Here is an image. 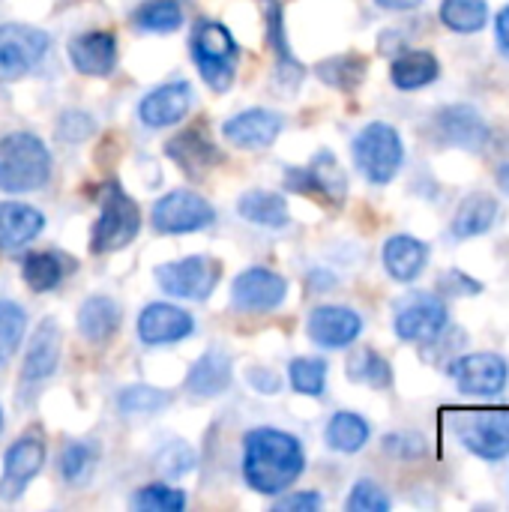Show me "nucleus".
<instances>
[{
    "label": "nucleus",
    "mask_w": 509,
    "mask_h": 512,
    "mask_svg": "<svg viewBox=\"0 0 509 512\" xmlns=\"http://www.w3.org/2000/svg\"><path fill=\"white\" fill-rule=\"evenodd\" d=\"M306 468L303 444L282 429H252L243 438V480L258 495H282Z\"/></svg>",
    "instance_id": "obj_1"
},
{
    "label": "nucleus",
    "mask_w": 509,
    "mask_h": 512,
    "mask_svg": "<svg viewBox=\"0 0 509 512\" xmlns=\"http://www.w3.org/2000/svg\"><path fill=\"white\" fill-rule=\"evenodd\" d=\"M51 177V153L33 132L0 135V189L36 192Z\"/></svg>",
    "instance_id": "obj_2"
},
{
    "label": "nucleus",
    "mask_w": 509,
    "mask_h": 512,
    "mask_svg": "<svg viewBox=\"0 0 509 512\" xmlns=\"http://www.w3.org/2000/svg\"><path fill=\"white\" fill-rule=\"evenodd\" d=\"M99 219L90 234V252L93 255H108L123 246H129L141 228V210L138 204L111 180L102 186L99 195Z\"/></svg>",
    "instance_id": "obj_3"
},
{
    "label": "nucleus",
    "mask_w": 509,
    "mask_h": 512,
    "mask_svg": "<svg viewBox=\"0 0 509 512\" xmlns=\"http://www.w3.org/2000/svg\"><path fill=\"white\" fill-rule=\"evenodd\" d=\"M354 162L369 183H390L405 165V141L390 123H369L354 138Z\"/></svg>",
    "instance_id": "obj_4"
},
{
    "label": "nucleus",
    "mask_w": 509,
    "mask_h": 512,
    "mask_svg": "<svg viewBox=\"0 0 509 512\" xmlns=\"http://www.w3.org/2000/svg\"><path fill=\"white\" fill-rule=\"evenodd\" d=\"M192 60L201 72V78L225 93L237 75V63H240V48L234 42V36L228 33L225 24L219 21H201L192 33Z\"/></svg>",
    "instance_id": "obj_5"
},
{
    "label": "nucleus",
    "mask_w": 509,
    "mask_h": 512,
    "mask_svg": "<svg viewBox=\"0 0 509 512\" xmlns=\"http://www.w3.org/2000/svg\"><path fill=\"white\" fill-rule=\"evenodd\" d=\"M453 432L462 447L483 462H504L509 456V411H462L453 417Z\"/></svg>",
    "instance_id": "obj_6"
},
{
    "label": "nucleus",
    "mask_w": 509,
    "mask_h": 512,
    "mask_svg": "<svg viewBox=\"0 0 509 512\" xmlns=\"http://www.w3.org/2000/svg\"><path fill=\"white\" fill-rule=\"evenodd\" d=\"M447 375L456 381L462 396L495 399L507 390L509 363L495 351H477V354H465L453 360Z\"/></svg>",
    "instance_id": "obj_7"
},
{
    "label": "nucleus",
    "mask_w": 509,
    "mask_h": 512,
    "mask_svg": "<svg viewBox=\"0 0 509 512\" xmlns=\"http://www.w3.org/2000/svg\"><path fill=\"white\" fill-rule=\"evenodd\" d=\"M222 276V264L210 255H192L174 264H162L156 270V282L165 294L180 300H207Z\"/></svg>",
    "instance_id": "obj_8"
},
{
    "label": "nucleus",
    "mask_w": 509,
    "mask_h": 512,
    "mask_svg": "<svg viewBox=\"0 0 509 512\" xmlns=\"http://www.w3.org/2000/svg\"><path fill=\"white\" fill-rule=\"evenodd\" d=\"M51 36L27 24H0V84L18 81L39 66Z\"/></svg>",
    "instance_id": "obj_9"
},
{
    "label": "nucleus",
    "mask_w": 509,
    "mask_h": 512,
    "mask_svg": "<svg viewBox=\"0 0 509 512\" xmlns=\"http://www.w3.org/2000/svg\"><path fill=\"white\" fill-rule=\"evenodd\" d=\"M150 219H153V228L159 234H192V231L210 228L216 219V210L198 192L174 189L156 201Z\"/></svg>",
    "instance_id": "obj_10"
},
{
    "label": "nucleus",
    "mask_w": 509,
    "mask_h": 512,
    "mask_svg": "<svg viewBox=\"0 0 509 512\" xmlns=\"http://www.w3.org/2000/svg\"><path fill=\"white\" fill-rule=\"evenodd\" d=\"M450 327V309L435 294H411L399 309L393 330L402 342H435Z\"/></svg>",
    "instance_id": "obj_11"
},
{
    "label": "nucleus",
    "mask_w": 509,
    "mask_h": 512,
    "mask_svg": "<svg viewBox=\"0 0 509 512\" xmlns=\"http://www.w3.org/2000/svg\"><path fill=\"white\" fill-rule=\"evenodd\" d=\"M432 132L441 144L447 147H459L468 153H480L486 150V144L492 141V129L483 120V114L465 102L447 105L435 114L432 120Z\"/></svg>",
    "instance_id": "obj_12"
},
{
    "label": "nucleus",
    "mask_w": 509,
    "mask_h": 512,
    "mask_svg": "<svg viewBox=\"0 0 509 512\" xmlns=\"http://www.w3.org/2000/svg\"><path fill=\"white\" fill-rule=\"evenodd\" d=\"M285 186L300 195H318L321 201H330V204H342L348 195L345 171L330 150H321L309 168H288Z\"/></svg>",
    "instance_id": "obj_13"
},
{
    "label": "nucleus",
    "mask_w": 509,
    "mask_h": 512,
    "mask_svg": "<svg viewBox=\"0 0 509 512\" xmlns=\"http://www.w3.org/2000/svg\"><path fill=\"white\" fill-rule=\"evenodd\" d=\"M288 282L276 270L252 267L240 273L231 285V303L240 312H273L285 303Z\"/></svg>",
    "instance_id": "obj_14"
},
{
    "label": "nucleus",
    "mask_w": 509,
    "mask_h": 512,
    "mask_svg": "<svg viewBox=\"0 0 509 512\" xmlns=\"http://www.w3.org/2000/svg\"><path fill=\"white\" fill-rule=\"evenodd\" d=\"M195 105V90L189 81H168L159 84L156 90H150L141 105H138V117L144 126L150 129H165L180 123Z\"/></svg>",
    "instance_id": "obj_15"
},
{
    "label": "nucleus",
    "mask_w": 509,
    "mask_h": 512,
    "mask_svg": "<svg viewBox=\"0 0 509 512\" xmlns=\"http://www.w3.org/2000/svg\"><path fill=\"white\" fill-rule=\"evenodd\" d=\"M195 333V321L189 312H183L180 306L171 303H150L147 309H141L138 315V339L147 348H162V345H174L183 342Z\"/></svg>",
    "instance_id": "obj_16"
},
{
    "label": "nucleus",
    "mask_w": 509,
    "mask_h": 512,
    "mask_svg": "<svg viewBox=\"0 0 509 512\" xmlns=\"http://www.w3.org/2000/svg\"><path fill=\"white\" fill-rule=\"evenodd\" d=\"M360 333H363V318L348 306H318L309 315V339L318 348L327 351L348 348L360 339Z\"/></svg>",
    "instance_id": "obj_17"
},
{
    "label": "nucleus",
    "mask_w": 509,
    "mask_h": 512,
    "mask_svg": "<svg viewBox=\"0 0 509 512\" xmlns=\"http://www.w3.org/2000/svg\"><path fill=\"white\" fill-rule=\"evenodd\" d=\"M42 462H45V447L42 441L36 438H18L9 450H6V459H3V474H0V498L3 501H15L27 483L42 471Z\"/></svg>",
    "instance_id": "obj_18"
},
{
    "label": "nucleus",
    "mask_w": 509,
    "mask_h": 512,
    "mask_svg": "<svg viewBox=\"0 0 509 512\" xmlns=\"http://www.w3.org/2000/svg\"><path fill=\"white\" fill-rule=\"evenodd\" d=\"M282 126H285L282 114H276L270 108H249V111H240L231 120H225L222 135L240 150H261L276 141Z\"/></svg>",
    "instance_id": "obj_19"
},
{
    "label": "nucleus",
    "mask_w": 509,
    "mask_h": 512,
    "mask_svg": "<svg viewBox=\"0 0 509 512\" xmlns=\"http://www.w3.org/2000/svg\"><path fill=\"white\" fill-rule=\"evenodd\" d=\"M69 51V63L81 72V75H93V78H105L114 72L117 66V39L108 30H87L69 39L66 45Z\"/></svg>",
    "instance_id": "obj_20"
},
{
    "label": "nucleus",
    "mask_w": 509,
    "mask_h": 512,
    "mask_svg": "<svg viewBox=\"0 0 509 512\" xmlns=\"http://www.w3.org/2000/svg\"><path fill=\"white\" fill-rule=\"evenodd\" d=\"M168 159L177 162V168L183 174H189L192 180H201L207 171H213L222 162V150L201 132V129H183L177 132L168 144H165Z\"/></svg>",
    "instance_id": "obj_21"
},
{
    "label": "nucleus",
    "mask_w": 509,
    "mask_h": 512,
    "mask_svg": "<svg viewBox=\"0 0 509 512\" xmlns=\"http://www.w3.org/2000/svg\"><path fill=\"white\" fill-rule=\"evenodd\" d=\"M228 387H231V357L219 348L204 351L186 375V390L192 399H216Z\"/></svg>",
    "instance_id": "obj_22"
},
{
    "label": "nucleus",
    "mask_w": 509,
    "mask_h": 512,
    "mask_svg": "<svg viewBox=\"0 0 509 512\" xmlns=\"http://www.w3.org/2000/svg\"><path fill=\"white\" fill-rule=\"evenodd\" d=\"M426 264H429V246L423 240L411 234H396L384 243V267L390 279L408 285L423 276Z\"/></svg>",
    "instance_id": "obj_23"
},
{
    "label": "nucleus",
    "mask_w": 509,
    "mask_h": 512,
    "mask_svg": "<svg viewBox=\"0 0 509 512\" xmlns=\"http://www.w3.org/2000/svg\"><path fill=\"white\" fill-rule=\"evenodd\" d=\"M57 363H60V327L51 318H45L30 336L24 354V381L51 378L57 372Z\"/></svg>",
    "instance_id": "obj_24"
},
{
    "label": "nucleus",
    "mask_w": 509,
    "mask_h": 512,
    "mask_svg": "<svg viewBox=\"0 0 509 512\" xmlns=\"http://www.w3.org/2000/svg\"><path fill=\"white\" fill-rule=\"evenodd\" d=\"M498 216H501L498 198H495V195H486V192H474V195H468V198L459 204V210H456V216H453V225H450V234H453L456 240L483 237V234H489V231L495 228Z\"/></svg>",
    "instance_id": "obj_25"
},
{
    "label": "nucleus",
    "mask_w": 509,
    "mask_h": 512,
    "mask_svg": "<svg viewBox=\"0 0 509 512\" xmlns=\"http://www.w3.org/2000/svg\"><path fill=\"white\" fill-rule=\"evenodd\" d=\"M45 228V216L18 201H0V249H18L36 240Z\"/></svg>",
    "instance_id": "obj_26"
},
{
    "label": "nucleus",
    "mask_w": 509,
    "mask_h": 512,
    "mask_svg": "<svg viewBox=\"0 0 509 512\" xmlns=\"http://www.w3.org/2000/svg\"><path fill=\"white\" fill-rule=\"evenodd\" d=\"M120 321H123L120 303L111 297H102V294L87 297L78 309V330L93 345H105L120 330Z\"/></svg>",
    "instance_id": "obj_27"
},
{
    "label": "nucleus",
    "mask_w": 509,
    "mask_h": 512,
    "mask_svg": "<svg viewBox=\"0 0 509 512\" xmlns=\"http://www.w3.org/2000/svg\"><path fill=\"white\" fill-rule=\"evenodd\" d=\"M441 75V63L432 51H402L396 54L393 66H390V78L399 90H423L429 84H435Z\"/></svg>",
    "instance_id": "obj_28"
},
{
    "label": "nucleus",
    "mask_w": 509,
    "mask_h": 512,
    "mask_svg": "<svg viewBox=\"0 0 509 512\" xmlns=\"http://www.w3.org/2000/svg\"><path fill=\"white\" fill-rule=\"evenodd\" d=\"M237 213L261 228H285L291 213H288V201L279 192H267V189H252L240 198Z\"/></svg>",
    "instance_id": "obj_29"
},
{
    "label": "nucleus",
    "mask_w": 509,
    "mask_h": 512,
    "mask_svg": "<svg viewBox=\"0 0 509 512\" xmlns=\"http://www.w3.org/2000/svg\"><path fill=\"white\" fill-rule=\"evenodd\" d=\"M369 435H372L369 423H366L360 414H354V411H339V414H333L330 423H327V432H324L330 450L348 453V456H351V453H360V450L369 444Z\"/></svg>",
    "instance_id": "obj_30"
},
{
    "label": "nucleus",
    "mask_w": 509,
    "mask_h": 512,
    "mask_svg": "<svg viewBox=\"0 0 509 512\" xmlns=\"http://www.w3.org/2000/svg\"><path fill=\"white\" fill-rule=\"evenodd\" d=\"M438 15L447 30L471 36L489 24V3L486 0H441Z\"/></svg>",
    "instance_id": "obj_31"
},
{
    "label": "nucleus",
    "mask_w": 509,
    "mask_h": 512,
    "mask_svg": "<svg viewBox=\"0 0 509 512\" xmlns=\"http://www.w3.org/2000/svg\"><path fill=\"white\" fill-rule=\"evenodd\" d=\"M366 69H369V63H366V57H360V54L327 57V60H321V63L315 66V72H318V78H321L324 84H330V87H336V90H345V93H351V90H357V87L363 84Z\"/></svg>",
    "instance_id": "obj_32"
},
{
    "label": "nucleus",
    "mask_w": 509,
    "mask_h": 512,
    "mask_svg": "<svg viewBox=\"0 0 509 512\" xmlns=\"http://www.w3.org/2000/svg\"><path fill=\"white\" fill-rule=\"evenodd\" d=\"M96 462H99V450L87 441H69L60 453V477L66 486L72 489H81L90 483L93 471H96Z\"/></svg>",
    "instance_id": "obj_33"
},
{
    "label": "nucleus",
    "mask_w": 509,
    "mask_h": 512,
    "mask_svg": "<svg viewBox=\"0 0 509 512\" xmlns=\"http://www.w3.org/2000/svg\"><path fill=\"white\" fill-rule=\"evenodd\" d=\"M21 279L33 294H45L60 285L63 279V261L57 252H30L21 261Z\"/></svg>",
    "instance_id": "obj_34"
},
{
    "label": "nucleus",
    "mask_w": 509,
    "mask_h": 512,
    "mask_svg": "<svg viewBox=\"0 0 509 512\" xmlns=\"http://www.w3.org/2000/svg\"><path fill=\"white\" fill-rule=\"evenodd\" d=\"M348 378L357 381V384H366V387H375V390H387L393 384V369L390 363L372 351V348H360L351 360H348Z\"/></svg>",
    "instance_id": "obj_35"
},
{
    "label": "nucleus",
    "mask_w": 509,
    "mask_h": 512,
    "mask_svg": "<svg viewBox=\"0 0 509 512\" xmlns=\"http://www.w3.org/2000/svg\"><path fill=\"white\" fill-rule=\"evenodd\" d=\"M267 12H264V18H267V45L276 51V57H279V66H282V72L285 75H291L294 81L303 75V66L297 63V57H294V51L288 48V39H285V18H282V6L276 3V0H267V6H264Z\"/></svg>",
    "instance_id": "obj_36"
},
{
    "label": "nucleus",
    "mask_w": 509,
    "mask_h": 512,
    "mask_svg": "<svg viewBox=\"0 0 509 512\" xmlns=\"http://www.w3.org/2000/svg\"><path fill=\"white\" fill-rule=\"evenodd\" d=\"M183 24V9L177 0H147L135 9V27L147 33H171Z\"/></svg>",
    "instance_id": "obj_37"
},
{
    "label": "nucleus",
    "mask_w": 509,
    "mask_h": 512,
    "mask_svg": "<svg viewBox=\"0 0 509 512\" xmlns=\"http://www.w3.org/2000/svg\"><path fill=\"white\" fill-rule=\"evenodd\" d=\"M288 378L300 396L318 399V396H324V387H327V363L315 360V357H297L288 366Z\"/></svg>",
    "instance_id": "obj_38"
},
{
    "label": "nucleus",
    "mask_w": 509,
    "mask_h": 512,
    "mask_svg": "<svg viewBox=\"0 0 509 512\" xmlns=\"http://www.w3.org/2000/svg\"><path fill=\"white\" fill-rule=\"evenodd\" d=\"M24 330H27V312L12 300H0V366L12 360V354L24 339Z\"/></svg>",
    "instance_id": "obj_39"
},
{
    "label": "nucleus",
    "mask_w": 509,
    "mask_h": 512,
    "mask_svg": "<svg viewBox=\"0 0 509 512\" xmlns=\"http://www.w3.org/2000/svg\"><path fill=\"white\" fill-rule=\"evenodd\" d=\"M117 405H120V411H126V414H156V411H162V408L171 405V393L156 390V387L135 384V387L120 390Z\"/></svg>",
    "instance_id": "obj_40"
},
{
    "label": "nucleus",
    "mask_w": 509,
    "mask_h": 512,
    "mask_svg": "<svg viewBox=\"0 0 509 512\" xmlns=\"http://www.w3.org/2000/svg\"><path fill=\"white\" fill-rule=\"evenodd\" d=\"M186 507V495L171 486H144L132 495V510L138 512H180Z\"/></svg>",
    "instance_id": "obj_41"
},
{
    "label": "nucleus",
    "mask_w": 509,
    "mask_h": 512,
    "mask_svg": "<svg viewBox=\"0 0 509 512\" xmlns=\"http://www.w3.org/2000/svg\"><path fill=\"white\" fill-rule=\"evenodd\" d=\"M345 507H348V512H387L390 510V498L375 480H360L351 489Z\"/></svg>",
    "instance_id": "obj_42"
},
{
    "label": "nucleus",
    "mask_w": 509,
    "mask_h": 512,
    "mask_svg": "<svg viewBox=\"0 0 509 512\" xmlns=\"http://www.w3.org/2000/svg\"><path fill=\"white\" fill-rule=\"evenodd\" d=\"M96 132V120L87 114V111H66L60 120H57V138L66 141V144H78L84 138H90Z\"/></svg>",
    "instance_id": "obj_43"
},
{
    "label": "nucleus",
    "mask_w": 509,
    "mask_h": 512,
    "mask_svg": "<svg viewBox=\"0 0 509 512\" xmlns=\"http://www.w3.org/2000/svg\"><path fill=\"white\" fill-rule=\"evenodd\" d=\"M438 288L444 291V297H471V294H480L483 291V285L477 279H471L468 273H462V270H450L441 279Z\"/></svg>",
    "instance_id": "obj_44"
},
{
    "label": "nucleus",
    "mask_w": 509,
    "mask_h": 512,
    "mask_svg": "<svg viewBox=\"0 0 509 512\" xmlns=\"http://www.w3.org/2000/svg\"><path fill=\"white\" fill-rule=\"evenodd\" d=\"M180 456H174L171 453V447L159 456V468H162V474L165 477H180V474H186V471H192V465H195V456H192V450L186 447V444H180V450H177Z\"/></svg>",
    "instance_id": "obj_45"
},
{
    "label": "nucleus",
    "mask_w": 509,
    "mask_h": 512,
    "mask_svg": "<svg viewBox=\"0 0 509 512\" xmlns=\"http://www.w3.org/2000/svg\"><path fill=\"white\" fill-rule=\"evenodd\" d=\"M324 498L318 492H291L288 498L276 501V510L279 512H315L321 510Z\"/></svg>",
    "instance_id": "obj_46"
},
{
    "label": "nucleus",
    "mask_w": 509,
    "mask_h": 512,
    "mask_svg": "<svg viewBox=\"0 0 509 512\" xmlns=\"http://www.w3.org/2000/svg\"><path fill=\"white\" fill-rule=\"evenodd\" d=\"M384 450L393 453V456H402V459H411V456H420L426 450L423 438L420 435H390L384 441Z\"/></svg>",
    "instance_id": "obj_47"
},
{
    "label": "nucleus",
    "mask_w": 509,
    "mask_h": 512,
    "mask_svg": "<svg viewBox=\"0 0 509 512\" xmlns=\"http://www.w3.org/2000/svg\"><path fill=\"white\" fill-rule=\"evenodd\" d=\"M252 384H255V390H258V393H267V396L279 393V378H276L273 372L255 369V372H252Z\"/></svg>",
    "instance_id": "obj_48"
},
{
    "label": "nucleus",
    "mask_w": 509,
    "mask_h": 512,
    "mask_svg": "<svg viewBox=\"0 0 509 512\" xmlns=\"http://www.w3.org/2000/svg\"><path fill=\"white\" fill-rule=\"evenodd\" d=\"M495 33H498V45H501V51H504V54H509V6H504V9L498 12Z\"/></svg>",
    "instance_id": "obj_49"
},
{
    "label": "nucleus",
    "mask_w": 509,
    "mask_h": 512,
    "mask_svg": "<svg viewBox=\"0 0 509 512\" xmlns=\"http://www.w3.org/2000/svg\"><path fill=\"white\" fill-rule=\"evenodd\" d=\"M423 0H375V6H381V9H387V12H411V9H417Z\"/></svg>",
    "instance_id": "obj_50"
},
{
    "label": "nucleus",
    "mask_w": 509,
    "mask_h": 512,
    "mask_svg": "<svg viewBox=\"0 0 509 512\" xmlns=\"http://www.w3.org/2000/svg\"><path fill=\"white\" fill-rule=\"evenodd\" d=\"M498 183H501V189H504V192L509 195V165H504V168H501V174H498Z\"/></svg>",
    "instance_id": "obj_51"
},
{
    "label": "nucleus",
    "mask_w": 509,
    "mask_h": 512,
    "mask_svg": "<svg viewBox=\"0 0 509 512\" xmlns=\"http://www.w3.org/2000/svg\"><path fill=\"white\" fill-rule=\"evenodd\" d=\"M0 432H3V408H0Z\"/></svg>",
    "instance_id": "obj_52"
}]
</instances>
